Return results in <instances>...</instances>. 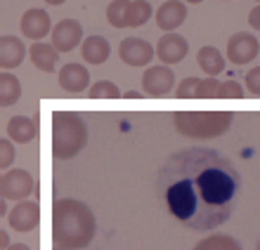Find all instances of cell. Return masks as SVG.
Instances as JSON below:
<instances>
[{
    "instance_id": "obj_1",
    "label": "cell",
    "mask_w": 260,
    "mask_h": 250,
    "mask_svg": "<svg viewBox=\"0 0 260 250\" xmlns=\"http://www.w3.org/2000/svg\"><path fill=\"white\" fill-rule=\"evenodd\" d=\"M241 177L232 161L206 147L175 151L158 168L156 189L180 224L211 231L225 224L239 196Z\"/></svg>"
},
{
    "instance_id": "obj_2",
    "label": "cell",
    "mask_w": 260,
    "mask_h": 250,
    "mask_svg": "<svg viewBox=\"0 0 260 250\" xmlns=\"http://www.w3.org/2000/svg\"><path fill=\"white\" fill-rule=\"evenodd\" d=\"M97 222L92 210L76 198H59L52 205V241L57 248L83 250L95 238Z\"/></svg>"
},
{
    "instance_id": "obj_3",
    "label": "cell",
    "mask_w": 260,
    "mask_h": 250,
    "mask_svg": "<svg viewBox=\"0 0 260 250\" xmlns=\"http://www.w3.org/2000/svg\"><path fill=\"white\" fill-rule=\"evenodd\" d=\"M88 144V128L81 114L57 111L52 116V154L59 161H69Z\"/></svg>"
},
{
    "instance_id": "obj_4",
    "label": "cell",
    "mask_w": 260,
    "mask_h": 250,
    "mask_svg": "<svg viewBox=\"0 0 260 250\" xmlns=\"http://www.w3.org/2000/svg\"><path fill=\"white\" fill-rule=\"evenodd\" d=\"M234 116L230 111H178L173 116L175 130L192 139H213L225 135Z\"/></svg>"
},
{
    "instance_id": "obj_5",
    "label": "cell",
    "mask_w": 260,
    "mask_h": 250,
    "mask_svg": "<svg viewBox=\"0 0 260 250\" xmlns=\"http://www.w3.org/2000/svg\"><path fill=\"white\" fill-rule=\"evenodd\" d=\"M0 194L5 201H26L34 194V177L21 168H10L0 177Z\"/></svg>"
},
{
    "instance_id": "obj_6",
    "label": "cell",
    "mask_w": 260,
    "mask_h": 250,
    "mask_svg": "<svg viewBox=\"0 0 260 250\" xmlns=\"http://www.w3.org/2000/svg\"><path fill=\"white\" fill-rule=\"evenodd\" d=\"M142 88L144 92L149 97H168L175 88V74H173V68H168L164 64H158V66H149L144 71L142 76Z\"/></svg>"
},
{
    "instance_id": "obj_7",
    "label": "cell",
    "mask_w": 260,
    "mask_h": 250,
    "mask_svg": "<svg viewBox=\"0 0 260 250\" xmlns=\"http://www.w3.org/2000/svg\"><path fill=\"white\" fill-rule=\"evenodd\" d=\"M260 52V43L255 41L253 33H246V31H241V33H234L227 43V59L237 64V66H244L248 61H253Z\"/></svg>"
},
{
    "instance_id": "obj_8",
    "label": "cell",
    "mask_w": 260,
    "mask_h": 250,
    "mask_svg": "<svg viewBox=\"0 0 260 250\" xmlns=\"http://www.w3.org/2000/svg\"><path fill=\"white\" fill-rule=\"evenodd\" d=\"M118 54H121V59L123 64L128 66H144V64H149L151 57L156 54V50L151 48L147 41L142 38H135V35H130L125 41H121V48H118Z\"/></svg>"
},
{
    "instance_id": "obj_9",
    "label": "cell",
    "mask_w": 260,
    "mask_h": 250,
    "mask_svg": "<svg viewBox=\"0 0 260 250\" xmlns=\"http://www.w3.org/2000/svg\"><path fill=\"white\" fill-rule=\"evenodd\" d=\"M7 220H10V227L14 231H31L41 222V208L34 201H19L10 210Z\"/></svg>"
},
{
    "instance_id": "obj_10",
    "label": "cell",
    "mask_w": 260,
    "mask_h": 250,
    "mask_svg": "<svg viewBox=\"0 0 260 250\" xmlns=\"http://www.w3.org/2000/svg\"><path fill=\"white\" fill-rule=\"evenodd\" d=\"M83 41V26L76 19H62L52 28V45L59 52H71V50Z\"/></svg>"
},
{
    "instance_id": "obj_11",
    "label": "cell",
    "mask_w": 260,
    "mask_h": 250,
    "mask_svg": "<svg viewBox=\"0 0 260 250\" xmlns=\"http://www.w3.org/2000/svg\"><path fill=\"white\" fill-rule=\"evenodd\" d=\"M187 50H189L187 41L182 38V35L175 33V31L161 35V38H158V45H156L158 59L164 61L166 66H168V64H178V61H182L187 57Z\"/></svg>"
},
{
    "instance_id": "obj_12",
    "label": "cell",
    "mask_w": 260,
    "mask_h": 250,
    "mask_svg": "<svg viewBox=\"0 0 260 250\" xmlns=\"http://www.w3.org/2000/svg\"><path fill=\"white\" fill-rule=\"evenodd\" d=\"M90 85V71L81 64H64L59 68V88L71 95H78Z\"/></svg>"
},
{
    "instance_id": "obj_13",
    "label": "cell",
    "mask_w": 260,
    "mask_h": 250,
    "mask_svg": "<svg viewBox=\"0 0 260 250\" xmlns=\"http://www.w3.org/2000/svg\"><path fill=\"white\" fill-rule=\"evenodd\" d=\"M185 19H187V7L180 0H168V3H164V5L158 7V12H156L158 28L168 31V33H173Z\"/></svg>"
},
{
    "instance_id": "obj_14",
    "label": "cell",
    "mask_w": 260,
    "mask_h": 250,
    "mask_svg": "<svg viewBox=\"0 0 260 250\" xmlns=\"http://www.w3.org/2000/svg\"><path fill=\"white\" fill-rule=\"evenodd\" d=\"M52 28L50 24V14L43 12V10H26L24 17H21V33L26 38H34V41H41L48 35V31Z\"/></svg>"
},
{
    "instance_id": "obj_15",
    "label": "cell",
    "mask_w": 260,
    "mask_h": 250,
    "mask_svg": "<svg viewBox=\"0 0 260 250\" xmlns=\"http://www.w3.org/2000/svg\"><path fill=\"white\" fill-rule=\"evenodd\" d=\"M26 57V48L17 35H3L0 38V66L17 68Z\"/></svg>"
},
{
    "instance_id": "obj_16",
    "label": "cell",
    "mask_w": 260,
    "mask_h": 250,
    "mask_svg": "<svg viewBox=\"0 0 260 250\" xmlns=\"http://www.w3.org/2000/svg\"><path fill=\"white\" fill-rule=\"evenodd\" d=\"M36 135H38V125L28 116H14L7 123V137L17 144H28Z\"/></svg>"
},
{
    "instance_id": "obj_17",
    "label": "cell",
    "mask_w": 260,
    "mask_h": 250,
    "mask_svg": "<svg viewBox=\"0 0 260 250\" xmlns=\"http://www.w3.org/2000/svg\"><path fill=\"white\" fill-rule=\"evenodd\" d=\"M81 54L88 64H104L111 54L109 41L102 38V35H88L81 45Z\"/></svg>"
},
{
    "instance_id": "obj_18",
    "label": "cell",
    "mask_w": 260,
    "mask_h": 250,
    "mask_svg": "<svg viewBox=\"0 0 260 250\" xmlns=\"http://www.w3.org/2000/svg\"><path fill=\"white\" fill-rule=\"evenodd\" d=\"M28 54H31V61L36 64V68H41L45 74L55 71L57 59H59V50L55 45H48V43H41V41L31 45Z\"/></svg>"
},
{
    "instance_id": "obj_19",
    "label": "cell",
    "mask_w": 260,
    "mask_h": 250,
    "mask_svg": "<svg viewBox=\"0 0 260 250\" xmlns=\"http://www.w3.org/2000/svg\"><path fill=\"white\" fill-rule=\"evenodd\" d=\"M197 64L201 66V71H204L208 78H215L218 74L225 71V57H222L215 48H211V45H206V48L199 50Z\"/></svg>"
},
{
    "instance_id": "obj_20",
    "label": "cell",
    "mask_w": 260,
    "mask_h": 250,
    "mask_svg": "<svg viewBox=\"0 0 260 250\" xmlns=\"http://www.w3.org/2000/svg\"><path fill=\"white\" fill-rule=\"evenodd\" d=\"M21 97V83L10 71L0 74V106H12Z\"/></svg>"
},
{
    "instance_id": "obj_21",
    "label": "cell",
    "mask_w": 260,
    "mask_h": 250,
    "mask_svg": "<svg viewBox=\"0 0 260 250\" xmlns=\"http://www.w3.org/2000/svg\"><path fill=\"white\" fill-rule=\"evenodd\" d=\"M192 250H244L237 238L227 236V234H215V236H208V238H201Z\"/></svg>"
},
{
    "instance_id": "obj_22",
    "label": "cell",
    "mask_w": 260,
    "mask_h": 250,
    "mask_svg": "<svg viewBox=\"0 0 260 250\" xmlns=\"http://www.w3.org/2000/svg\"><path fill=\"white\" fill-rule=\"evenodd\" d=\"M133 0H111V5L107 7V19L114 28H125L128 26V12Z\"/></svg>"
},
{
    "instance_id": "obj_23",
    "label": "cell",
    "mask_w": 260,
    "mask_h": 250,
    "mask_svg": "<svg viewBox=\"0 0 260 250\" xmlns=\"http://www.w3.org/2000/svg\"><path fill=\"white\" fill-rule=\"evenodd\" d=\"M151 17V5L147 0H133L130 3V12H128V26L130 28H137L147 24Z\"/></svg>"
},
{
    "instance_id": "obj_24",
    "label": "cell",
    "mask_w": 260,
    "mask_h": 250,
    "mask_svg": "<svg viewBox=\"0 0 260 250\" xmlns=\"http://www.w3.org/2000/svg\"><path fill=\"white\" fill-rule=\"evenodd\" d=\"M88 97L90 99H121V90L116 88V83L111 81H97L88 90Z\"/></svg>"
},
{
    "instance_id": "obj_25",
    "label": "cell",
    "mask_w": 260,
    "mask_h": 250,
    "mask_svg": "<svg viewBox=\"0 0 260 250\" xmlns=\"http://www.w3.org/2000/svg\"><path fill=\"white\" fill-rule=\"evenodd\" d=\"M199 83H201V78H185V81H180L178 90H175V97L178 99H197Z\"/></svg>"
},
{
    "instance_id": "obj_26",
    "label": "cell",
    "mask_w": 260,
    "mask_h": 250,
    "mask_svg": "<svg viewBox=\"0 0 260 250\" xmlns=\"http://www.w3.org/2000/svg\"><path fill=\"white\" fill-rule=\"evenodd\" d=\"M246 95L244 88H241L237 81H225L220 83V90H218V99H241Z\"/></svg>"
},
{
    "instance_id": "obj_27",
    "label": "cell",
    "mask_w": 260,
    "mask_h": 250,
    "mask_svg": "<svg viewBox=\"0 0 260 250\" xmlns=\"http://www.w3.org/2000/svg\"><path fill=\"white\" fill-rule=\"evenodd\" d=\"M12 163H14V144L10 137H3L0 139V168L10 170Z\"/></svg>"
},
{
    "instance_id": "obj_28",
    "label": "cell",
    "mask_w": 260,
    "mask_h": 250,
    "mask_svg": "<svg viewBox=\"0 0 260 250\" xmlns=\"http://www.w3.org/2000/svg\"><path fill=\"white\" fill-rule=\"evenodd\" d=\"M218 90H220L218 78H204V81L199 83L197 99H215V97H218Z\"/></svg>"
},
{
    "instance_id": "obj_29",
    "label": "cell",
    "mask_w": 260,
    "mask_h": 250,
    "mask_svg": "<svg viewBox=\"0 0 260 250\" xmlns=\"http://www.w3.org/2000/svg\"><path fill=\"white\" fill-rule=\"evenodd\" d=\"M246 88L253 97H260V66L251 68L246 74Z\"/></svg>"
},
{
    "instance_id": "obj_30",
    "label": "cell",
    "mask_w": 260,
    "mask_h": 250,
    "mask_svg": "<svg viewBox=\"0 0 260 250\" xmlns=\"http://www.w3.org/2000/svg\"><path fill=\"white\" fill-rule=\"evenodd\" d=\"M248 24H251L255 31H260V5L251 10V14H248Z\"/></svg>"
},
{
    "instance_id": "obj_31",
    "label": "cell",
    "mask_w": 260,
    "mask_h": 250,
    "mask_svg": "<svg viewBox=\"0 0 260 250\" xmlns=\"http://www.w3.org/2000/svg\"><path fill=\"white\" fill-rule=\"evenodd\" d=\"M0 248H3V250L10 248V238H7V231L5 229L0 231Z\"/></svg>"
},
{
    "instance_id": "obj_32",
    "label": "cell",
    "mask_w": 260,
    "mask_h": 250,
    "mask_svg": "<svg viewBox=\"0 0 260 250\" xmlns=\"http://www.w3.org/2000/svg\"><path fill=\"white\" fill-rule=\"evenodd\" d=\"M7 250H31V248H28V245H24V243H12Z\"/></svg>"
},
{
    "instance_id": "obj_33",
    "label": "cell",
    "mask_w": 260,
    "mask_h": 250,
    "mask_svg": "<svg viewBox=\"0 0 260 250\" xmlns=\"http://www.w3.org/2000/svg\"><path fill=\"white\" fill-rule=\"evenodd\" d=\"M48 5H62V3H67V0H45Z\"/></svg>"
},
{
    "instance_id": "obj_34",
    "label": "cell",
    "mask_w": 260,
    "mask_h": 250,
    "mask_svg": "<svg viewBox=\"0 0 260 250\" xmlns=\"http://www.w3.org/2000/svg\"><path fill=\"white\" fill-rule=\"evenodd\" d=\"M123 97H128V99H135V97H140V92H125Z\"/></svg>"
},
{
    "instance_id": "obj_35",
    "label": "cell",
    "mask_w": 260,
    "mask_h": 250,
    "mask_svg": "<svg viewBox=\"0 0 260 250\" xmlns=\"http://www.w3.org/2000/svg\"><path fill=\"white\" fill-rule=\"evenodd\" d=\"M185 3H201V0H185Z\"/></svg>"
},
{
    "instance_id": "obj_36",
    "label": "cell",
    "mask_w": 260,
    "mask_h": 250,
    "mask_svg": "<svg viewBox=\"0 0 260 250\" xmlns=\"http://www.w3.org/2000/svg\"><path fill=\"white\" fill-rule=\"evenodd\" d=\"M258 250H260V241H258Z\"/></svg>"
},
{
    "instance_id": "obj_37",
    "label": "cell",
    "mask_w": 260,
    "mask_h": 250,
    "mask_svg": "<svg viewBox=\"0 0 260 250\" xmlns=\"http://www.w3.org/2000/svg\"><path fill=\"white\" fill-rule=\"evenodd\" d=\"M57 250H64V248H57Z\"/></svg>"
},
{
    "instance_id": "obj_38",
    "label": "cell",
    "mask_w": 260,
    "mask_h": 250,
    "mask_svg": "<svg viewBox=\"0 0 260 250\" xmlns=\"http://www.w3.org/2000/svg\"><path fill=\"white\" fill-rule=\"evenodd\" d=\"M258 3H260V0H258Z\"/></svg>"
}]
</instances>
